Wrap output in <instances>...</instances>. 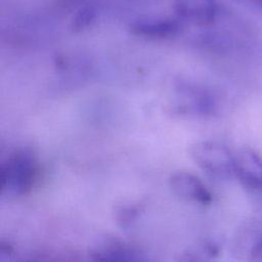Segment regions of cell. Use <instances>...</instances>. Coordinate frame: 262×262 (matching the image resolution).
I'll list each match as a JSON object with an SVG mask.
<instances>
[{
    "instance_id": "1",
    "label": "cell",
    "mask_w": 262,
    "mask_h": 262,
    "mask_svg": "<svg viewBox=\"0 0 262 262\" xmlns=\"http://www.w3.org/2000/svg\"><path fill=\"white\" fill-rule=\"evenodd\" d=\"M38 164L32 150L20 148L11 152L0 169L1 193L18 196L27 193L37 178Z\"/></svg>"
},
{
    "instance_id": "2",
    "label": "cell",
    "mask_w": 262,
    "mask_h": 262,
    "mask_svg": "<svg viewBox=\"0 0 262 262\" xmlns=\"http://www.w3.org/2000/svg\"><path fill=\"white\" fill-rule=\"evenodd\" d=\"M189 154L210 177L226 180L234 176V155L222 143L210 140L195 142L190 146Z\"/></svg>"
},
{
    "instance_id": "3",
    "label": "cell",
    "mask_w": 262,
    "mask_h": 262,
    "mask_svg": "<svg viewBox=\"0 0 262 262\" xmlns=\"http://www.w3.org/2000/svg\"><path fill=\"white\" fill-rule=\"evenodd\" d=\"M182 21L175 15L169 16H143L134 19L129 25V31L140 38L163 40L176 36L182 29Z\"/></svg>"
},
{
    "instance_id": "4",
    "label": "cell",
    "mask_w": 262,
    "mask_h": 262,
    "mask_svg": "<svg viewBox=\"0 0 262 262\" xmlns=\"http://www.w3.org/2000/svg\"><path fill=\"white\" fill-rule=\"evenodd\" d=\"M234 176L249 191L262 195V157L251 148L234 155Z\"/></svg>"
},
{
    "instance_id": "5",
    "label": "cell",
    "mask_w": 262,
    "mask_h": 262,
    "mask_svg": "<svg viewBox=\"0 0 262 262\" xmlns=\"http://www.w3.org/2000/svg\"><path fill=\"white\" fill-rule=\"evenodd\" d=\"M173 8L182 23L199 27L212 25L218 15L216 0H174Z\"/></svg>"
},
{
    "instance_id": "6",
    "label": "cell",
    "mask_w": 262,
    "mask_h": 262,
    "mask_svg": "<svg viewBox=\"0 0 262 262\" xmlns=\"http://www.w3.org/2000/svg\"><path fill=\"white\" fill-rule=\"evenodd\" d=\"M170 188L179 196L191 200L201 205L212 203V193L208 187L190 172L177 171L169 178Z\"/></svg>"
},
{
    "instance_id": "7",
    "label": "cell",
    "mask_w": 262,
    "mask_h": 262,
    "mask_svg": "<svg viewBox=\"0 0 262 262\" xmlns=\"http://www.w3.org/2000/svg\"><path fill=\"white\" fill-rule=\"evenodd\" d=\"M92 259L100 261H142L144 253L129 244L117 239H108L97 245L90 253Z\"/></svg>"
},
{
    "instance_id": "8",
    "label": "cell",
    "mask_w": 262,
    "mask_h": 262,
    "mask_svg": "<svg viewBox=\"0 0 262 262\" xmlns=\"http://www.w3.org/2000/svg\"><path fill=\"white\" fill-rule=\"evenodd\" d=\"M97 16V9L93 4L81 5L73 15L71 29L73 32H81L90 27Z\"/></svg>"
},
{
    "instance_id": "9",
    "label": "cell",
    "mask_w": 262,
    "mask_h": 262,
    "mask_svg": "<svg viewBox=\"0 0 262 262\" xmlns=\"http://www.w3.org/2000/svg\"><path fill=\"white\" fill-rule=\"evenodd\" d=\"M140 212V206L133 203H123L116 208L115 217L118 224L122 227L130 226L137 218Z\"/></svg>"
},
{
    "instance_id": "10",
    "label": "cell",
    "mask_w": 262,
    "mask_h": 262,
    "mask_svg": "<svg viewBox=\"0 0 262 262\" xmlns=\"http://www.w3.org/2000/svg\"><path fill=\"white\" fill-rule=\"evenodd\" d=\"M249 259L251 261H262V233L257 235L249 249Z\"/></svg>"
},
{
    "instance_id": "11",
    "label": "cell",
    "mask_w": 262,
    "mask_h": 262,
    "mask_svg": "<svg viewBox=\"0 0 262 262\" xmlns=\"http://www.w3.org/2000/svg\"><path fill=\"white\" fill-rule=\"evenodd\" d=\"M235 2L243 4L245 6L258 9L262 11V0H234Z\"/></svg>"
}]
</instances>
